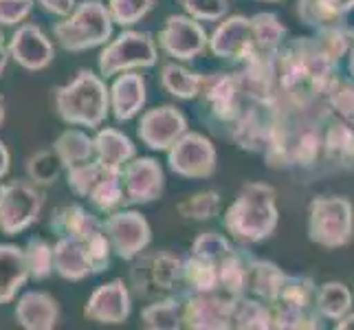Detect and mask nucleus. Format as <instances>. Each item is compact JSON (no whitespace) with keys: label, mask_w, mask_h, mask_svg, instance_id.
Returning <instances> with one entry per match:
<instances>
[{"label":"nucleus","mask_w":354,"mask_h":330,"mask_svg":"<svg viewBox=\"0 0 354 330\" xmlns=\"http://www.w3.org/2000/svg\"><path fill=\"white\" fill-rule=\"evenodd\" d=\"M277 102L284 110H315L324 100L337 75V62L317 38H295L284 42L273 55Z\"/></svg>","instance_id":"nucleus-1"},{"label":"nucleus","mask_w":354,"mask_h":330,"mask_svg":"<svg viewBox=\"0 0 354 330\" xmlns=\"http://www.w3.org/2000/svg\"><path fill=\"white\" fill-rule=\"evenodd\" d=\"M279 210L277 192L268 183H247L238 192L223 216V225L231 240L251 247L268 240L277 229Z\"/></svg>","instance_id":"nucleus-2"},{"label":"nucleus","mask_w":354,"mask_h":330,"mask_svg":"<svg viewBox=\"0 0 354 330\" xmlns=\"http://www.w3.org/2000/svg\"><path fill=\"white\" fill-rule=\"evenodd\" d=\"M53 104L57 117L66 126L97 130L111 115L106 80L91 68L77 71V75L68 84L53 89Z\"/></svg>","instance_id":"nucleus-3"},{"label":"nucleus","mask_w":354,"mask_h":330,"mask_svg":"<svg viewBox=\"0 0 354 330\" xmlns=\"http://www.w3.org/2000/svg\"><path fill=\"white\" fill-rule=\"evenodd\" d=\"M115 22L104 0H82L68 16L53 24L55 42L68 53H84L113 38Z\"/></svg>","instance_id":"nucleus-4"},{"label":"nucleus","mask_w":354,"mask_h":330,"mask_svg":"<svg viewBox=\"0 0 354 330\" xmlns=\"http://www.w3.org/2000/svg\"><path fill=\"white\" fill-rule=\"evenodd\" d=\"M183 258L169 249L141 251L132 260L128 273V286L139 300L152 302L158 297L172 295L180 284Z\"/></svg>","instance_id":"nucleus-5"},{"label":"nucleus","mask_w":354,"mask_h":330,"mask_svg":"<svg viewBox=\"0 0 354 330\" xmlns=\"http://www.w3.org/2000/svg\"><path fill=\"white\" fill-rule=\"evenodd\" d=\"M66 183L75 196L86 199L102 214H111L126 205L121 169L108 167L97 161V158L68 167Z\"/></svg>","instance_id":"nucleus-6"},{"label":"nucleus","mask_w":354,"mask_h":330,"mask_svg":"<svg viewBox=\"0 0 354 330\" xmlns=\"http://www.w3.org/2000/svg\"><path fill=\"white\" fill-rule=\"evenodd\" d=\"M196 100L201 102V119L209 128L223 130L227 137L247 106V97L240 89L236 73L203 75V86Z\"/></svg>","instance_id":"nucleus-7"},{"label":"nucleus","mask_w":354,"mask_h":330,"mask_svg":"<svg viewBox=\"0 0 354 330\" xmlns=\"http://www.w3.org/2000/svg\"><path fill=\"white\" fill-rule=\"evenodd\" d=\"M158 64V46L156 38L150 31L139 29H124L117 38L108 40L97 57L100 75L104 80L115 77L126 71H143L154 68Z\"/></svg>","instance_id":"nucleus-8"},{"label":"nucleus","mask_w":354,"mask_h":330,"mask_svg":"<svg viewBox=\"0 0 354 330\" xmlns=\"http://www.w3.org/2000/svg\"><path fill=\"white\" fill-rule=\"evenodd\" d=\"M308 238L317 247L341 249L354 240V205L348 196H315L308 205Z\"/></svg>","instance_id":"nucleus-9"},{"label":"nucleus","mask_w":354,"mask_h":330,"mask_svg":"<svg viewBox=\"0 0 354 330\" xmlns=\"http://www.w3.org/2000/svg\"><path fill=\"white\" fill-rule=\"evenodd\" d=\"M46 194L29 178L0 183V231L18 236L40 220Z\"/></svg>","instance_id":"nucleus-10"},{"label":"nucleus","mask_w":354,"mask_h":330,"mask_svg":"<svg viewBox=\"0 0 354 330\" xmlns=\"http://www.w3.org/2000/svg\"><path fill=\"white\" fill-rule=\"evenodd\" d=\"M167 167L180 178L205 181L216 174L218 152L209 137L203 132L187 130L167 152Z\"/></svg>","instance_id":"nucleus-11"},{"label":"nucleus","mask_w":354,"mask_h":330,"mask_svg":"<svg viewBox=\"0 0 354 330\" xmlns=\"http://www.w3.org/2000/svg\"><path fill=\"white\" fill-rule=\"evenodd\" d=\"M156 46L174 62H192L209 51V35L198 20L187 14H172L156 35Z\"/></svg>","instance_id":"nucleus-12"},{"label":"nucleus","mask_w":354,"mask_h":330,"mask_svg":"<svg viewBox=\"0 0 354 330\" xmlns=\"http://www.w3.org/2000/svg\"><path fill=\"white\" fill-rule=\"evenodd\" d=\"M102 227L111 240L117 258L132 262L152 242V227L148 218L134 210H115L102 220Z\"/></svg>","instance_id":"nucleus-13"},{"label":"nucleus","mask_w":354,"mask_h":330,"mask_svg":"<svg viewBox=\"0 0 354 330\" xmlns=\"http://www.w3.org/2000/svg\"><path fill=\"white\" fill-rule=\"evenodd\" d=\"M236 300L221 291L187 293L183 297V328L189 330H231Z\"/></svg>","instance_id":"nucleus-14"},{"label":"nucleus","mask_w":354,"mask_h":330,"mask_svg":"<svg viewBox=\"0 0 354 330\" xmlns=\"http://www.w3.org/2000/svg\"><path fill=\"white\" fill-rule=\"evenodd\" d=\"M187 130L189 124L185 113L174 104H163L143 110L139 117L137 137L152 152H167Z\"/></svg>","instance_id":"nucleus-15"},{"label":"nucleus","mask_w":354,"mask_h":330,"mask_svg":"<svg viewBox=\"0 0 354 330\" xmlns=\"http://www.w3.org/2000/svg\"><path fill=\"white\" fill-rule=\"evenodd\" d=\"M126 205H150L165 192V169L152 156H132L121 167Z\"/></svg>","instance_id":"nucleus-16"},{"label":"nucleus","mask_w":354,"mask_h":330,"mask_svg":"<svg viewBox=\"0 0 354 330\" xmlns=\"http://www.w3.org/2000/svg\"><path fill=\"white\" fill-rule=\"evenodd\" d=\"M9 48V59L29 71V73H40L46 71L55 59V44L48 35L33 22H22L7 42Z\"/></svg>","instance_id":"nucleus-17"},{"label":"nucleus","mask_w":354,"mask_h":330,"mask_svg":"<svg viewBox=\"0 0 354 330\" xmlns=\"http://www.w3.org/2000/svg\"><path fill=\"white\" fill-rule=\"evenodd\" d=\"M132 313V293L124 279H111L97 286L84 304V317L97 324L119 326L126 324Z\"/></svg>","instance_id":"nucleus-18"},{"label":"nucleus","mask_w":354,"mask_h":330,"mask_svg":"<svg viewBox=\"0 0 354 330\" xmlns=\"http://www.w3.org/2000/svg\"><path fill=\"white\" fill-rule=\"evenodd\" d=\"M209 51L229 62H244L251 53H255L251 20L247 16H225L212 33Z\"/></svg>","instance_id":"nucleus-19"},{"label":"nucleus","mask_w":354,"mask_h":330,"mask_svg":"<svg viewBox=\"0 0 354 330\" xmlns=\"http://www.w3.org/2000/svg\"><path fill=\"white\" fill-rule=\"evenodd\" d=\"M111 97V113L117 121L126 124L139 117L148 102V84L139 71H126L115 75L113 86L108 89Z\"/></svg>","instance_id":"nucleus-20"},{"label":"nucleus","mask_w":354,"mask_h":330,"mask_svg":"<svg viewBox=\"0 0 354 330\" xmlns=\"http://www.w3.org/2000/svg\"><path fill=\"white\" fill-rule=\"evenodd\" d=\"M322 163L335 172H354V128L333 113L324 121Z\"/></svg>","instance_id":"nucleus-21"},{"label":"nucleus","mask_w":354,"mask_h":330,"mask_svg":"<svg viewBox=\"0 0 354 330\" xmlns=\"http://www.w3.org/2000/svg\"><path fill=\"white\" fill-rule=\"evenodd\" d=\"M16 322L27 330H53L59 322V304L46 291H27L18 297Z\"/></svg>","instance_id":"nucleus-22"},{"label":"nucleus","mask_w":354,"mask_h":330,"mask_svg":"<svg viewBox=\"0 0 354 330\" xmlns=\"http://www.w3.org/2000/svg\"><path fill=\"white\" fill-rule=\"evenodd\" d=\"M51 231L57 238H71L75 242H86L95 231L102 229V220L77 203L62 205L51 214Z\"/></svg>","instance_id":"nucleus-23"},{"label":"nucleus","mask_w":354,"mask_h":330,"mask_svg":"<svg viewBox=\"0 0 354 330\" xmlns=\"http://www.w3.org/2000/svg\"><path fill=\"white\" fill-rule=\"evenodd\" d=\"M27 279L29 271L24 262V251L18 244H0V306L14 302Z\"/></svg>","instance_id":"nucleus-24"},{"label":"nucleus","mask_w":354,"mask_h":330,"mask_svg":"<svg viewBox=\"0 0 354 330\" xmlns=\"http://www.w3.org/2000/svg\"><path fill=\"white\" fill-rule=\"evenodd\" d=\"M93 143L97 161L115 169H121L132 156H137V145L132 143L128 134L117 128H97Z\"/></svg>","instance_id":"nucleus-25"},{"label":"nucleus","mask_w":354,"mask_h":330,"mask_svg":"<svg viewBox=\"0 0 354 330\" xmlns=\"http://www.w3.org/2000/svg\"><path fill=\"white\" fill-rule=\"evenodd\" d=\"M350 11H354V0H297L299 20L315 31L344 24Z\"/></svg>","instance_id":"nucleus-26"},{"label":"nucleus","mask_w":354,"mask_h":330,"mask_svg":"<svg viewBox=\"0 0 354 330\" xmlns=\"http://www.w3.org/2000/svg\"><path fill=\"white\" fill-rule=\"evenodd\" d=\"M53 271L66 282H82L91 277L93 273L84 244L71 238H57L53 244Z\"/></svg>","instance_id":"nucleus-27"},{"label":"nucleus","mask_w":354,"mask_h":330,"mask_svg":"<svg viewBox=\"0 0 354 330\" xmlns=\"http://www.w3.org/2000/svg\"><path fill=\"white\" fill-rule=\"evenodd\" d=\"M286 273L275 262L251 258L247 271V295L258 297L266 304H273L279 295Z\"/></svg>","instance_id":"nucleus-28"},{"label":"nucleus","mask_w":354,"mask_h":330,"mask_svg":"<svg viewBox=\"0 0 354 330\" xmlns=\"http://www.w3.org/2000/svg\"><path fill=\"white\" fill-rule=\"evenodd\" d=\"M253 255L247 247H234L229 255L218 262V275H221V293L229 297H242L247 295V271Z\"/></svg>","instance_id":"nucleus-29"},{"label":"nucleus","mask_w":354,"mask_h":330,"mask_svg":"<svg viewBox=\"0 0 354 330\" xmlns=\"http://www.w3.org/2000/svg\"><path fill=\"white\" fill-rule=\"evenodd\" d=\"M161 86L174 100L192 102L196 100L203 86V73H194L192 68L183 66L178 62H165L161 66Z\"/></svg>","instance_id":"nucleus-30"},{"label":"nucleus","mask_w":354,"mask_h":330,"mask_svg":"<svg viewBox=\"0 0 354 330\" xmlns=\"http://www.w3.org/2000/svg\"><path fill=\"white\" fill-rule=\"evenodd\" d=\"M53 152L62 161L64 169L86 163L95 158V143L93 137L82 128H66L59 137L53 141Z\"/></svg>","instance_id":"nucleus-31"},{"label":"nucleus","mask_w":354,"mask_h":330,"mask_svg":"<svg viewBox=\"0 0 354 330\" xmlns=\"http://www.w3.org/2000/svg\"><path fill=\"white\" fill-rule=\"evenodd\" d=\"M141 326L148 330L183 328V300L172 293V295L148 302L141 311Z\"/></svg>","instance_id":"nucleus-32"},{"label":"nucleus","mask_w":354,"mask_h":330,"mask_svg":"<svg viewBox=\"0 0 354 330\" xmlns=\"http://www.w3.org/2000/svg\"><path fill=\"white\" fill-rule=\"evenodd\" d=\"M180 282L187 286L189 293H214L221 291V275H218V262L201 258L196 253H189L183 258Z\"/></svg>","instance_id":"nucleus-33"},{"label":"nucleus","mask_w":354,"mask_h":330,"mask_svg":"<svg viewBox=\"0 0 354 330\" xmlns=\"http://www.w3.org/2000/svg\"><path fill=\"white\" fill-rule=\"evenodd\" d=\"M251 20V35H253V46L255 51L262 55H275L286 40V27L277 14L271 11H262L249 18Z\"/></svg>","instance_id":"nucleus-34"},{"label":"nucleus","mask_w":354,"mask_h":330,"mask_svg":"<svg viewBox=\"0 0 354 330\" xmlns=\"http://www.w3.org/2000/svg\"><path fill=\"white\" fill-rule=\"evenodd\" d=\"M315 300H317V284L313 282V277L286 273L273 306L290 309V311H317Z\"/></svg>","instance_id":"nucleus-35"},{"label":"nucleus","mask_w":354,"mask_h":330,"mask_svg":"<svg viewBox=\"0 0 354 330\" xmlns=\"http://www.w3.org/2000/svg\"><path fill=\"white\" fill-rule=\"evenodd\" d=\"M234 328L238 330H271L273 328V309L258 297L242 295L234 306Z\"/></svg>","instance_id":"nucleus-36"},{"label":"nucleus","mask_w":354,"mask_h":330,"mask_svg":"<svg viewBox=\"0 0 354 330\" xmlns=\"http://www.w3.org/2000/svg\"><path fill=\"white\" fill-rule=\"evenodd\" d=\"M315 309L324 320L337 322L352 311V291L344 282H326L317 288Z\"/></svg>","instance_id":"nucleus-37"},{"label":"nucleus","mask_w":354,"mask_h":330,"mask_svg":"<svg viewBox=\"0 0 354 330\" xmlns=\"http://www.w3.org/2000/svg\"><path fill=\"white\" fill-rule=\"evenodd\" d=\"M223 210V196L216 190H201L194 192L189 196L176 203L178 216L187 220H196V223H205L221 214Z\"/></svg>","instance_id":"nucleus-38"},{"label":"nucleus","mask_w":354,"mask_h":330,"mask_svg":"<svg viewBox=\"0 0 354 330\" xmlns=\"http://www.w3.org/2000/svg\"><path fill=\"white\" fill-rule=\"evenodd\" d=\"M24 169H27V178L35 183L38 187H51L59 181V176H62L64 165L53 152V148H48V150H38L35 154H31L27 158Z\"/></svg>","instance_id":"nucleus-39"},{"label":"nucleus","mask_w":354,"mask_h":330,"mask_svg":"<svg viewBox=\"0 0 354 330\" xmlns=\"http://www.w3.org/2000/svg\"><path fill=\"white\" fill-rule=\"evenodd\" d=\"M24 251V262H27L29 279L44 282L53 273V244H48L44 238H31Z\"/></svg>","instance_id":"nucleus-40"},{"label":"nucleus","mask_w":354,"mask_h":330,"mask_svg":"<svg viewBox=\"0 0 354 330\" xmlns=\"http://www.w3.org/2000/svg\"><path fill=\"white\" fill-rule=\"evenodd\" d=\"M324 104L328 106L333 115L344 119L346 124L354 128V77H337L333 82L330 91H328Z\"/></svg>","instance_id":"nucleus-41"},{"label":"nucleus","mask_w":354,"mask_h":330,"mask_svg":"<svg viewBox=\"0 0 354 330\" xmlns=\"http://www.w3.org/2000/svg\"><path fill=\"white\" fill-rule=\"evenodd\" d=\"M108 11L121 29L134 27L156 7V0H108Z\"/></svg>","instance_id":"nucleus-42"},{"label":"nucleus","mask_w":354,"mask_h":330,"mask_svg":"<svg viewBox=\"0 0 354 330\" xmlns=\"http://www.w3.org/2000/svg\"><path fill=\"white\" fill-rule=\"evenodd\" d=\"M82 244H84V251H86V260L91 264V273L93 275H100V273H104V271L111 268V260H113L115 253H113L111 240H108L104 227L100 231H95V234Z\"/></svg>","instance_id":"nucleus-43"},{"label":"nucleus","mask_w":354,"mask_h":330,"mask_svg":"<svg viewBox=\"0 0 354 330\" xmlns=\"http://www.w3.org/2000/svg\"><path fill=\"white\" fill-rule=\"evenodd\" d=\"M183 14L198 22H221L229 16V0H176Z\"/></svg>","instance_id":"nucleus-44"},{"label":"nucleus","mask_w":354,"mask_h":330,"mask_svg":"<svg viewBox=\"0 0 354 330\" xmlns=\"http://www.w3.org/2000/svg\"><path fill=\"white\" fill-rule=\"evenodd\" d=\"M231 251H234V244H231L227 236L218 234V231H203V234L192 242V249H189V253H196L201 258L214 260V262H221Z\"/></svg>","instance_id":"nucleus-45"},{"label":"nucleus","mask_w":354,"mask_h":330,"mask_svg":"<svg viewBox=\"0 0 354 330\" xmlns=\"http://www.w3.org/2000/svg\"><path fill=\"white\" fill-rule=\"evenodd\" d=\"M35 0H0V27H18L31 16Z\"/></svg>","instance_id":"nucleus-46"},{"label":"nucleus","mask_w":354,"mask_h":330,"mask_svg":"<svg viewBox=\"0 0 354 330\" xmlns=\"http://www.w3.org/2000/svg\"><path fill=\"white\" fill-rule=\"evenodd\" d=\"M42 11H46V14H51V16H57V18H64L68 16L73 9H75L77 5V0H35Z\"/></svg>","instance_id":"nucleus-47"},{"label":"nucleus","mask_w":354,"mask_h":330,"mask_svg":"<svg viewBox=\"0 0 354 330\" xmlns=\"http://www.w3.org/2000/svg\"><path fill=\"white\" fill-rule=\"evenodd\" d=\"M9 167H11V154L7 150L5 141L0 139V181H3L9 174Z\"/></svg>","instance_id":"nucleus-48"},{"label":"nucleus","mask_w":354,"mask_h":330,"mask_svg":"<svg viewBox=\"0 0 354 330\" xmlns=\"http://www.w3.org/2000/svg\"><path fill=\"white\" fill-rule=\"evenodd\" d=\"M7 64H9V48H7V38L3 33V27H0V77L5 75Z\"/></svg>","instance_id":"nucleus-49"},{"label":"nucleus","mask_w":354,"mask_h":330,"mask_svg":"<svg viewBox=\"0 0 354 330\" xmlns=\"http://www.w3.org/2000/svg\"><path fill=\"white\" fill-rule=\"evenodd\" d=\"M337 330H354V313L350 311V313H346L341 320H337V326H335Z\"/></svg>","instance_id":"nucleus-50"},{"label":"nucleus","mask_w":354,"mask_h":330,"mask_svg":"<svg viewBox=\"0 0 354 330\" xmlns=\"http://www.w3.org/2000/svg\"><path fill=\"white\" fill-rule=\"evenodd\" d=\"M348 68H350V77H354V38H352V44H350V51H348Z\"/></svg>","instance_id":"nucleus-51"},{"label":"nucleus","mask_w":354,"mask_h":330,"mask_svg":"<svg viewBox=\"0 0 354 330\" xmlns=\"http://www.w3.org/2000/svg\"><path fill=\"white\" fill-rule=\"evenodd\" d=\"M5 117H7V110H5V97L0 95V126L5 124Z\"/></svg>","instance_id":"nucleus-52"},{"label":"nucleus","mask_w":354,"mask_h":330,"mask_svg":"<svg viewBox=\"0 0 354 330\" xmlns=\"http://www.w3.org/2000/svg\"><path fill=\"white\" fill-rule=\"evenodd\" d=\"M260 3H279V0H260Z\"/></svg>","instance_id":"nucleus-53"}]
</instances>
